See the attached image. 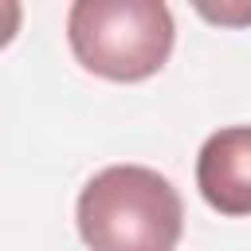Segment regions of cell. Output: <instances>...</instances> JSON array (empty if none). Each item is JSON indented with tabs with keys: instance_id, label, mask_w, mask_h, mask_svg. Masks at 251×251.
I'll return each instance as SVG.
<instances>
[{
	"instance_id": "6da1fadb",
	"label": "cell",
	"mask_w": 251,
	"mask_h": 251,
	"mask_svg": "<svg viewBox=\"0 0 251 251\" xmlns=\"http://www.w3.org/2000/svg\"><path fill=\"white\" fill-rule=\"evenodd\" d=\"M75 220L90 251H176L184 204L157 169L110 165L82 184Z\"/></svg>"
},
{
	"instance_id": "7a4b0ae2",
	"label": "cell",
	"mask_w": 251,
	"mask_h": 251,
	"mask_svg": "<svg viewBox=\"0 0 251 251\" xmlns=\"http://www.w3.org/2000/svg\"><path fill=\"white\" fill-rule=\"evenodd\" d=\"M75 59L110 82H141L173 55V12L161 0H75L67 12Z\"/></svg>"
},
{
	"instance_id": "277c9868",
	"label": "cell",
	"mask_w": 251,
	"mask_h": 251,
	"mask_svg": "<svg viewBox=\"0 0 251 251\" xmlns=\"http://www.w3.org/2000/svg\"><path fill=\"white\" fill-rule=\"evenodd\" d=\"M20 20H24V8L16 0H0V47L12 43V35L20 31Z\"/></svg>"
},
{
	"instance_id": "3957f363",
	"label": "cell",
	"mask_w": 251,
	"mask_h": 251,
	"mask_svg": "<svg viewBox=\"0 0 251 251\" xmlns=\"http://www.w3.org/2000/svg\"><path fill=\"white\" fill-rule=\"evenodd\" d=\"M196 188L220 216H251V126L216 129L200 145Z\"/></svg>"
},
{
	"instance_id": "5b68a950",
	"label": "cell",
	"mask_w": 251,
	"mask_h": 251,
	"mask_svg": "<svg viewBox=\"0 0 251 251\" xmlns=\"http://www.w3.org/2000/svg\"><path fill=\"white\" fill-rule=\"evenodd\" d=\"M200 16H208V20H220V24H247L251 20V8H208V4H200Z\"/></svg>"
}]
</instances>
